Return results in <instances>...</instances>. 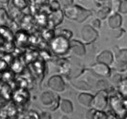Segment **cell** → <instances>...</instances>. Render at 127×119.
Listing matches in <instances>:
<instances>
[{"mask_svg":"<svg viewBox=\"0 0 127 119\" xmlns=\"http://www.w3.org/2000/svg\"><path fill=\"white\" fill-rule=\"evenodd\" d=\"M64 15L69 20L75 21L77 23H82L87 18L93 16V11L86 9L79 5H71L63 8Z\"/></svg>","mask_w":127,"mask_h":119,"instance_id":"obj_1","label":"cell"},{"mask_svg":"<svg viewBox=\"0 0 127 119\" xmlns=\"http://www.w3.org/2000/svg\"><path fill=\"white\" fill-rule=\"evenodd\" d=\"M49 46L55 55L63 57L70 50V41L64 36L56 35L49 41Z\"/></svg>","mask_w":127,"mask_h":119,"instance_id":"obj_2","label":"cell"},{"mask_svg":"<svg viewBox=\"0 0 127 119\" xmlns=\"http://www.w3.org/2000/svg\"><path fill=\"white\" fill-rule=\"evenodd\" d=\"M40 104L44 108L49 111H55L60 107L61 97L58 93L50 91H46L40 95Z\"/></svg>","mask_w":127,"mask_h":119,"instance_id":"obj_3","label":"cell"},{"mask_svg":"<svg viewBox=\"0 0 127 119\" xmlns=\"http://www.w3.org/2000/svg\"><path fill=\"white\" fill-rule=\"evenodd\" d=\"M110 105L118 116L124 117L127 112V100L123 98L120 92H115L110 95Z\"/></svg>","mask_w":127,"mask_h":119,"instance_id":"obj_4","label":"cell"},{"mask_svg":"<svg viewBox=\"0 0 127 119\" xmlns=\"http://www.w3.org/2000/svg\"><path fill=\"white\" fill-rule=\"evenodd\" d=\"M110 102L109 92L107 90H99L95 95L93 96L92 107L96 110L104 111L108 106V103Z\"/></svg>","mask_w":127,"mask_h":119,"instance_id":"obj_5","label":"cell"},{"mask_svg":"<svg viewBox=\"0 0 127 119\" xmlns=\"http://www.w3.org/2000/svg\"><path fill=\"white\" fill-rule=\"evenodd\" d=\"M81 36L84 43L91 44L93 43L98 39L99 33L92 25H85L82 27L81 30Z\"/></svg>","mask_w":127,"mask_h":119,"instance_id":"obj_6","label":"cell"},{"mask_svg":"<svg viewBox=\"0 0 127 119\" xmlns=\"http://www.w3.org/2000/svg\"><path fill=\"white\" fill-rule=\"evenodd\" d=\"M115 70L119 73L127 72V49H122L115 53L114 56Z\"/></svg>","mask_w":127,"mask_h":119,"instance_id":"obj_7","label":"cell"},{"mask_svg":"<svg viewBox=\"0 0 127 119\" xmlns=\"http://www.w3.org/2000/svg\"><path fill=\"white\" fill-rule=\"evenodd\" d=\"M70 60V62H71V67H70V70L68 73L67 75H65L69 80H71V79H76L80 77V76L84 73L85 71V68L82 65L80 61H77L76 59H69Z\"/></svg>","mask_w":127,"mask_h":119,"instance_id":"obj_8","label":"cell"},{"mask_svg":"<svg viewBox=\"0 0 127 119\" xmlns=\"http://www.w3.org/2000/svg\"><path fill=\"white\" fill-rule=\"evenodd\" d=\"M48 87L55 93H62L66 88V84L61 76L53 75L48 81Z\"/></svg>","mask_w":127,"mask_h":119,"instance_id":"obj_9","label":"cell"},{"mask_svg":"<svg viewBox=\"0 0 127 119\" xmlns=\"http://www.w3.org/2000/svg\"><path fill=\"white\" fill-rule=\"evenodd\" d=\"M65 17L63 10H58V11H53L49 15V20H48V27L49 29H55L63 21V18Z\"/></svg>","mask_w":127,"mask_h":119,"instance_id":"obj_10","label":"cell"},{"mask_svg":"<svg viewBox=\"0 0 127 119\" xmlns=\"http://www.w3.org/2000/svg\"><path fill=\"white\" fill-rule=\"evenodd\" d=\"M90 69L95 74L101 76V77H110L112 74L110 65H107L102 62H96L95 64L90 66Z\"/></svg>","mask_w":127,"mask_h":119,"instance_id":"obj_11","label":"cell"},{"mask_svg":"<svg viewBox=\"0 0 127 119\" xmlns=\"http://www.w3.org/2000/svg\"><path fill=\"white\" fill-rule=\"evenodd\" d=\"M70 51L75 56L82 57L86 54V49L82 42L79 40H70Z\"/></svg>","mask_w":127,"mask_h":119,"instance_id":"obj_12","label":"cell"},{"mask_svg":"<svg viewBox=\"0 0 127 119\" xmlns=\"http://www.w3.org/2000/svg\"><path fill=\"white\" fill-rule=\"evenodd\" d=\"M108 27L110 29H120L123 24V18H122L121 15L119 14L118 12L113 13V15H111L108 18V21H107Z\"/></svg>","mask_w":127,"mask_h":119,"instance_id":"obj_13","label":"cell"},{"mask_svg":"<svg viewBox=\"0 0 127 119\" xmlns=\"http://www.w3.org/2000/svg\"><path fill=\"white\" fill-rule=\"evenodd\" d=\"M56 63H57V68H58L59 72L62 73L63 75H67L71 67L70 60L66 58H61L57 61Z\"/></svg>","mask_w":127,"mask_h":119,"instance_id":"obj_14","label":"cell"},{"mask_svg":"<svg viewBox=\"0 0 127 119\" xmlns=\"http://www.w3.org/2000/svg\"><path fill=\"white\" fill-rule=\"evenodd\" d=\"M114 61L113 54L110 50H103L101 53H99L96 57V61L97 62H102L107 65H111Z\"/></svg>","mask_w":127,"mask_h":119,"instance_id":"obj_15","label":"cell"},{"mask_svg":"<svg viewBox=\"0 0 127 119\" xmlns=\"http://www.w3.org/2000/svg\"><path fill=\"white\" fill-rule=\"evenodd\" d=\"M93 96L90 93H81L78 95V103L83 107H92Z\"/></svg>","mask_w":127,"mask_h":119,"instance_id":"obj_16","label":"cell"},{"mask_svg":"<svg viewBox=\"0 0 127 119\" xmlns=\"http://www.w3.org/2000/svg\"><path fill=\"white\" fill-rule=\"evenodd\" d=\"M86 118L88 119H106L107 114L104 111L101 110H96L94 108H91L86 114Z\"/></svg>","mask_w":127,"mask_h":119,"instance_id":"obj_17","label":"cell"},{"mask_svg":"<svg viewBox=\"0 0 127 119\" xmlns=\"http://www.w3.org/2000/svg\"><path fill=\"white\" fill-rule=\"evenodd\" d=\"M59 108H60L61 113L65 114V115H70L73 112V105L68 99L61 100V104H60V107Z\"/></svg>","mask_w":127,"mask_h":119,"instance_id":"obj_18","label":"cell"},{"mask_svg":"<svg viewBox=\"0 0 127 119\" xmlns=\"http://www.w3.org/2000/svg\"><path fill=\"white\" fill-rule=\"evenodd\" d=\"M112 12V8H111L110 6H106V5H101L100 6V8L95 12V16L96 18H100L101 20L102 19H105V18L110 15V13Z\"/></svg>","mask_w":127,"mask_h":119,"instance_id":"obj_19","label":"cell"},{"mask_svg":"<svg viewBox=\"0 0 127 119\" xmlns=\"http://www.w3.org/2000/svg\"><path fill=\"white\" fill-rule=\"evenodd\" d=\"M70 81V83L72 84L73 87H75L76 89L81 91H88L91 89V86L88 82H86L85 81H81V80H77L76 79H71L69 80Z\"/></svg>","mask_w":127,"mask_h":119,"instance_id":"obj_20","label":"cell"},{"mask_svg":"<svg viewBox=\"0 0 127 119\" xmlns=\"http://www.w3.org/2000/svg\"><path fill=\"white\" fill-rule=\"evenodd\" d=\"M29 0H11L12 6L19 10H23L29 6Z\"/></svg>","mask_w":127,"mask_h":119,"instance_id":"obj_21","label":"cell"},{"mask_svg":"<svg viewBox=\"0 0 127 119\" xmlns=\"http://www.w3.org/2000/svg\"><path fill=\"white\" fill-rule=\"evenodd\" d=\"M119 92L121 93V94L124 97H127V77L124 78L122 80V81L118 84Z\"/></svg>","mask_w":127,"mask_h":119,"instance_id":"obj_22","label":"cell"},{"mask_svg":"<svg viewBox=\"0 0 127 119\" xmlns=\"http://www.w3.org/2000/svg\"><path fill=\"white\" fill-rule=\"evenodd\" d=\"M0 11H1V14H0V16H1V26H6L10 20V18L3 7H1Z\"/></svg>","mask_w":127,"mask_h":119,"instance_id":"obj_23","label":"cell"},{"mask_svg":"<svg viewBox=\"0 0 127 119\" xmlns=\"http://www.w3.org/2000/svg\"><path fill=\"white\" fill-rule=\"evenodd\" d=\"M49 10L51 12L53 11H58V10H60L61 7V3H60V1H57V0H52L51 2L49 3Z\"/></svg>","mask_w":127,"mask_h":119,"instance_id":"obj_24","label":"cell"},{"mask_svg":"<svg viewBox=\"0 0 127 119\" xmlns=\"http://www.w3.org/2000/svg\"><path fill=\"white\" fill-rule=\"evenodd\" d=\"M97 88L99 90H108L111 87L110 84L108 83V81H106L105 80H100L99 81H97Z\"/></svg>","mask_w":127,"mask_h":119,"instance_id":"obj_25","label":"cell"},{"mask_svg":"<svg viewBox=\"0 0 127 119\" xmlns=\"http://www.w3.org/2000/svg\"><path fill=\"white\" fill-rule=\"evenodd\" d=\"M120 3H121V0H110V5L109 6H111L112 11H113V13L118 12Z\"/></svg>","mask_w":127,"mask_h":119,"instance_id":"obj_26","label":"cell"},{"mask_svg":"<svg viewBox=\"0 0 127 119\" xmlns=\"http://www.w3.org/2000/svg\"><path fill=\"white\" fill-rule=\"evenodd\" d=\"M118 13H121V14H127V0H121Z\"/></svg>","mask_w":127,"mask_h":119,"instance_id":"obj_27","label":"cell"},{"mask_svg":"<svg viewBox=\"0 0 127 119\" xmlns=\"http://www.w3.org/2000/svg\"><path fill=\"white\" fill-rule=\"evenodd\" d=\"M57 35H61L66 37L67 39H70L72 37V32L70 30H68V29H61L59 30V32L57 33Z\"/></svg>","mask_w":127,"mask_h":119,"instance_id":"obj_28","label":"cell"},{"mask_svg":"<svg viewBox=\"0 0 127 119\" xmlns=\"http://www.w3.org/2000/svg\"><path fill=\"white\" fill-rule=\"evenodd\" d=\"M110 77L112 78L111 79L112 81L114 82L115 84H117V85H118V84L122 81V80L124 79L123 77H122V75L120 74V73H115V74H113V76H110Z\"/></svg>","mask_w":127,"mask_h":119,"instance_id":"obj_29","label":"cell"},{"mask_svg":"<svg viewBox=\"0 0 127 119\" xmlns=\"http://www.w3.org/2000/svg\"><path fill=\"white\" fill-rule=\"evenodd\" d=\"M26 118H34V119H38L40 118V115H38L37 112L35 111H29V113L27 114Z\"/></svg>","mask_w":127,"mask_h":119,"instance_id":"obj_30","label":"cell"},{"mask_svg":"<svg viewBox=\"0 0 127 119\" xmlns=\"http://www.w3.org/2000/svg\"><path fill=\"white\" fill-rule=\"evenodd\" d=\"M59 1H60L61 6L63 8H65V7H68V6L73 5V1L74 0H59Z\"/></svg>","mask_w":127,"mask_h":119,"instance_id":"obj_31","label":"cell"},{"mask_svg":"<svg viewBox=\"0 0 127 119\" xmlns=\"http://www.w3.org/2000/svg\"><path fill=\"white\" fill-rule=\"evenodd\" d=\"M49 0H36L35 5L39 6H49Z\"/></svg>","mask_w":127,"mask_h":119,"instance_id":"obj_32","label":"cell"},{"mask_svg":"<svg viewBox=\"0 0 127 119\" xmlns=\"http://www.w3.org/2000/svg\"><path fill=\"white\" fill-rule=\"evenodd\" d=\"M91 25H92L94 29H100V28H101V19L98 18H94V19L92 21Z\"/></svg>","mask_w":127,"mask_h":119,"instance_id":"obj_33","label":"cell"},{"mask_svg":"<svg viewBox=\"0 0 127 119\" xmlns=\"http://www.w3.org/2000/svg\"><path fill=\"white\" fill-rule=\"evenodd\" d=\"M6 68H7V62H6L5 60H1V72L2 73H5L6 71Z\"/></svg>","mask_w":127,"mask_h":119,"instance_id":"obj_34","label":"cell"},{"mask_svg":"<svg viewBox=\"0 0 127 119\" xmlns=\"http://www.w3.org/2000/svg\"><path fill=\"white\" fill-rule=\"evenodd\" d=\"M40 118H45V119H50L51 118V116H50V115H49L48 112H42V113L40 114Z\"/></svg>","mask_w":127,"mask_h":119,"instance_id":"obj_35","label":"cell"},{"mask_svg":"<svg viewBox=\"0 0 127 119\" xmlns=\"http://www.w3.org/2000/svg\"><path fill=\"white\" fill-rule=\"evenodd\" d=\"M10 2V0H0V3L1 5H8V3Z\"/></svg>","mask_w":127,"mask_h":119,"instance_id":"obj_36","label":"cell"},{"mask_svg":"<svg viewBox=\"0 0 127 119\" xmlns=\"http://www.w3.org/2000/svg\"><path fill=\"white\" fill-rule=\"evenodd\" d=\"M109 0H96V2L99 4H101V5H103V4H105L106 2H108Z\"/></svg>","mask_w":127,"mask_h":119,"instance_id":"obj_37","label":"cell"},{"mask_svg":"<svg viewBox=\"0 0 127 119\" xmlns=\"http://www.w3.org/2000/svg\"><path fill=\"white\" fill-rule=\"evenodd\" d=\"M29 2H31V3H35V2H36V0H29Z\"/></svg>","mask_w":127,"mask_h":119,"instance_id":"obj_38","label":"cell"}]
</instances>
